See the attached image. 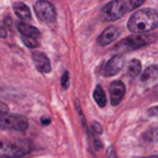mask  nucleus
Here are the masks:
<instances>
[{"label": "nucleus", "mask_w": 158, "mask_h": 158, "mask_svg": "<svg viewBox=\"0 0 158 158\" xmlns=\"http://www.w3.org/2000/svg\"><path fill=\"white\" fill-rule=\"evenodd\" d=\"M158 26V12L153 9H141L128 19L127 27L132 33L141 35L151 32Z\"/></svg>", "instance_id": "f257e3e1"}, {"label": "nucleus", "mask_w": 158, "mask_h": 158, "mask_svg": "<svg viewBox=\"0 0 158 158\" xmlns=\"http://www.w3.org/2000/svg\"><path fill=\"white\" fill-rule=\"evenodd\" d=\"M157 40V35H133L130 37H126L118 44L116 46V49H123V51H132V49H138L144 46H148L153 43Z\"/></svg>", "instance_id": "f03ea898"}, {"label": "nucleus", "mask_w": 158, "mask_h": 158, "mask_svg": "<svg viewBox=\"0 0 158 158\" xmlns=\"http://www.w3.org/2000/svg\"><path fill=\"white\" fill-rule=\"evenodd\" d=\"M128 11V5L123 0H112L106 4L101 10V17L104 21H116Z\"/></svg>", "instance_id": "7ed1b4c3"}, {"label": "nucleus", "mask_w": 158, "mask_h": 158, "mask_svg": "<svg viewBox=\"0 0 158 158\" xmlns=\"http://www.w3.org/2000/svg\"><path fill=\"white\" fill-rule=\"evenodd\" d=\"M28 126L26 117L20 115L7 114L6 111H0V130H12V131H25Z\"/></svg>", "instance_id": "20e7f679"}, {"label": "nucleus", "mask_w": 158, "mask_h": 158, "mask_svg": "<svg viewBox=\"0 0 158 158\" xmlns=\"http://www.w3.org/2000/svg\"><path fill=\"white\" fill-rule=\"evenodd\" d=\"M28 152V147L23 143H14L0 141V158H19Z\"/></svg>", "instance_id": "39448f33"}, {"label": "nucleus", "mask_w": 158, "mask_h": 158, "mask_svg": "<svg viewBox=\"0 0 158 158\" xmlns=\"http://www.w3.org/2000/svg\"><path fill=\"white\" fill-rule=\"evenodd\" d=\"M35 12L40 20L43 22H53L56 20V9L54 6L46 0H38L35 4Z\"/></svg>", "instance_id": "423d86ee"}, {"label": "nucleus", "mask_w": 158, "mask_h": 158, "mask_svg": "<svg viewBox=\"0 0 158 158\" xmlns=\"http://www.w3.org/2000/svg\"><path fill=\"white\" fill-rule=\"evenodd\" d=\"M123 63H125V58L121 54H116L114 57H111L107 63L105 64V68H104V74L106 77H112L115 74H117L122 67H123Z\"/></svg>", "instance_id": "0eeeda50"}, {"label": "nucleus", "mask_w": 158, "mask_h": 158, "mask_svg": "<svg viewBox=\"0 0 158 158\" xmlns=\"http://www.w3.org/2000/svg\"><path fill=\"white\" fill-rule=\"evenodd\" d=\"M118 35H120V28L118 27H116V26H109L98 37V43L100 46H107L111 42H114L118 37Z\"/></svg>", "instance_id": "6e6552de"}, {"label": "nucleus", "mask_w": 158, "mask_h": 158, "mask_svg": "<svg viewBox=\"0 0 158 158\" xmlns=\"http://www.w3.org/2000/svg\"><path fill=\"white\" fill-rule=\"evenodd\" d=\"M32 60L36 67V69L41 73H49L51 72V62L48 57L44 53L41 52H33L32 53Z\"/></svg>", "instance_id": "1a4fd4ad"}, {"label": "nucleus", "mask_w": 158, "mask_h": 158, "mask_svg": "<svg viewBox=\"0 0 158 158\" xmlns=\"http://www.w3.org/2000/svg\"><path fill=\"white\" fill-rule=\"evenodd\" d=\"M125 91H126V88H125V84L122 81L116 80V81L111 83V85H110V98H111V104L114 106L120 104V101L122 100V98L125 95Z\"/></svg>", "instance_id": "9d476101"}, {"label": "nucleus", "mask_w": 158, "mask_h": 158, "mask_svg": "<svg viewBox=\"0 0 158 158\" xmlns=\"http://www.w3.org/2000/svg\"><path fill=\"white\" fill-rule=\"evenodd\" d=\"M17 30L20 31V33L22 36H27V37H32V38H38L41 36V32L40 30H37L36 27L28 25V23H25V22H19L17 23Z\"/></svg>", "instance_id": "9b49d317"}, {"label": "nucleus", "mask_w": 158, "mask_h": 158, "mask_svg": "<svg viewBox=\"0 0 158 158\" xmlns=\"http://www.w3.org/2000/svg\"><path fill=\"white\" fill-rule=\"evenodd\" d=\"M158 78V65L156 64H152L149 67H147L143 73L141 74V81L142 83H149V81H153Z\"/></svg>", "instance_id": "f8f14e48"}, {"label": "nucleus", "mask_w": 158, "mask_h": 158, "mask_svg": "<svg viewBox=\"0 0 158 158\" xmlns=\"http://www.w3.org/2000/svg\"><path fill=\"white\" fill-rule=\"evenodd\" d=\"M14 11H15V14L17 15V17L20 20H23V21L31 20V11H30L28 6L25 5L23 2H16V4H14Z\"/></svg>", "instance_id": "ddd939ff"}, {"label": "nucleus", "mask_w": 158, "mask_h": 158, "mask_svg": "<svg viewBox=\"0 0 158 158\" xmlns=\"http://www.w3.org/2000/svg\"><path fill=\"white\" fill-rule=\"evenodd\" d=\"M141 70H142V65H141V62L138 59H132L130 63H128V67H127V73L130 74V77L132 78H136L141 74Z\"/></svg>", "instance_id": "4468645a"}, {"label": "nucleus", "mask_w": 158, "mask_h": 158, "mask_svg": "<svg viewBox=\"0 0 158 158\" xmlns=\"http://www.w3.org/2000/svg\"><path fill=\"white\" fill-rule=\"evenodd\" d=\"M93 96H94V100L95 102L100 106V107H104L106 105V96H105V93H104V89L98 85L93 93Z\"/></svg>", "instance_id": "2eb2a0df"}, {"label": "nucleus", "mask_w": 158, "mask_h": 158, "mask_svg": "<svg viewBox=\"0 0 158 158\" xmlns=\"http://www.w3.org/2000/svg\"><path fill=\"white\" fill-rule=\"evenodd\" d=\"M143 138L147 142H158V126H154L147 130L143 135Z\"/></svg>", "instance_id": "dca6fc26"}, {"label": "nucleus", "mask_w": 158, "mask_h": 158, "mask_svg": "<svg viewBox=\"0 0 158 158\" xmlns=\"http://www.w3.org/2000/svg\"><path fill=\"white\" fill-rule=\"evenodd\" d=\"M21 40L23 42V44L28 48H36L38 47V41L36 38H32V37H27V36H21Z\"/></svg>", "instance_id": "f3484780"}, {"label": "nucleus", "mask_w": 158, "mask_h": 158, "mask_svg": "<svg viewBox=\"0 0 158 158\" xmlns=\"http://www.w3.org/2000/svg\"><path fill=\"white\" fill-rule=\"evenodd\" d=\"M91 131H93L94 137H98V136H100V135L102 133V128H101L100 123L96 122V121H94V122L91 123Z\"/></svg>", "instance_id": "a211bd4d"}, {"label": "nucleus", "mask_w": 158, "mask_h": 158, "mask_svg": "<svg viewBox=\"0 0 158 158\" xmlns=\"http://www.w3.org/2000/svg\"><path fill=\"white\" fill-rule=\"evenodd\" d=\"M146 0H128L127 5H128V10H133L137 9L138 6H141Z\"/></svg>", "instance_id": "6ab92c4d"}, {"label": "nucleus", "mask_w": 158, "mask_h": 158, "mask_svg": "<svg viewBox=\"0 0 158 158\" xmlns=\"http://www.w3.org/2000/svg\"><path fill=\"white\" fill-rule=\"evenodd\" d=\"M60 84H62V88L63 89H67L69 86V73L68 72H64L62 78H60Z\"/></svg>", "instance_id": "aec40b11"}, {"label": "nucleus", "mask_w": 158, "mask_h": 158, "mask_svg": "<svg viewBox=\"0 0 158 158\" xmlns=\"http://www.w3.org/2000/svg\"><path fill=\"white\" fill-rule=\"evenodd\" d=\"M107 154H109L110 158H116V154H115V151H114L112 147H110V148L107 149Z\"/></svg>", "instance_id": "412c9836"}, {"label": "nucleus", "mask_w": 158, "mask_h": 158, "mask_svg": "<svg viewBox=\"0 0 158 158\" xmlns=\"http://www.w3.org/2000/svg\"><path fill=\"white\" fill-rule=\"evenodd\" d=\"M41 121H42V123H43V125H48V123L51 122V118H49V117H47V116H43V117L41 118Z\"/></svg>", "instance_id": "4be33fe9"}, {"label": "nucleus", "mask_w": 158, "mask_h": 158, "mask_svg": "<svg viewBox=\"0 0 158 158\" xmlns=\"http://www.w3.org/2000/svg\"><path fill=\"white\" fill-rule=\"evenodd\" d=\"M0 36H1V37H6V32H5L2 28H0Z\"/></svg>", "instance_id": "5701e85b"}, {"label": "nucleus", "mask_w": 158, "mask_h": 158, "mask_svg": "<svg viewBox=\"0 0 158 158\" xmlns=\"http://www.w3.org/2000/svg\"><path fill=\"white\" fill-rule=\"evenodd\" d=\"M139 158H158V156H148V157H139Z\"/></svg>", "instance_id": "b1692460"}, {"label": "nucleus", "mask_w": 158, "mask_h": 158, "mask_svg": "<svg viewBox=\"0 0 158 158\" xmlns=\"http://www.w3.org/2000/svg\"><path fill=\"white\" fill-rule=\"evenodd\" d=\"M153 111H154V112H157V111H158V107H154V109H153Z\"/></svg>", "instance_id": "393cba45"}, {"label": "nucleus", "mask_w": 158, "mask_h": 158, "mask_svg": "<svg viewBox=\"0 0 158 158\" xmlns=\"http://www.w3.org/2000/svg\"><path fill=\"white\" fill-rule=\"evenodd\" d=\"M157 91H158V86H157Z\"/></svg>", "instance_id": "a878e982"}]
</instances>
